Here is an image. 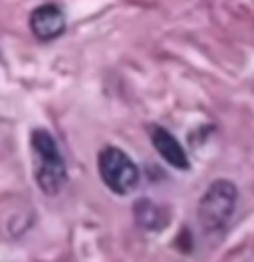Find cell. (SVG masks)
<instances>
[{"mask_svg":"<svg viewBox=\"0 0 254 262\" xmlns=\"http://www.w3.org/2000/svg\"><path fill=\"white\" fill-rule=\"evenodd\" d=\"M238 201L237 185L228 179H217L206 187L205 195L201 196L197 216L205 232H221L230 216L235 214Z\"/></svg>","mask_w":254,"mask_h":262,"instance_id":"2","label":"cell"},{"mask_svg":"<svg viewBox=\"0 0 254 262\" xmlns=\"http://www.w3.org/2000/svg\"><path fill=\"white\" fill-rule=\"evenodd\" d=\"M30 30L40 42H50L66 30V14L56 4H42L30 14Z\"/></svg>","mask_w":254,"mask_h":262,"instance_id":"4","label":"cell"},{"mask_svg":"<svg viewBox=\"0 0 254 262\" xmlns=\"http://www.w3.org/2000/svg\"><path fill=\"white\" fill-rule=\"evenodd\" d=\"M133 216H135L137 225L145 230H161L169 225L165 209L149 199H139L133 205Z\"/></svg>","mask_w":254,"mask_h":262,"instance_id":"6","label":"cell"},{"mask_svg":"<svg viewBox=\"0 0 254 262\" xmlns=\"http://www.w3.org/2000/svg\"><path fill=\"white\" fill-rule=\"evenodd\" d=\"M151 143H153L155 151L163 157V161H167L171 167L179 169V171H189L190 169V161L185 149L171 131H167L161 125H153L151 127Z\"/></svg>","mask_w":254,"mask_h":262,"instance_id":"5","label":"cell"},{"mask_svg":"<svg viewBox=\"0 0 254 262\" xmlns=\"http://www.w3.org/2000/svg\"><path fill=\"white\" fill-rule=\"evenodd\" d=\"M32 153H34V179L46 195H58L68 181V171L64 157L58 149L54 135L48 129H34L30 135Z\"/></svg>","mask_w":254,"mask_h":262,"instance_id":"1","label":"cell"},{"mask_svg":"<svg viewBox=\"0 0 254 262\" xmlns=\"http://www.w3.org/2000/svg\"><path fill=\"white\" fill-rule=\"evenodd\" d=\"M99 177L115 195H129L139 185V169L125 151L117 147L101 149L97 157Z\"/></svg>","mask_w":254,"mask_h":262,"instance_id":"3","label":"cell"}]
</instances>
